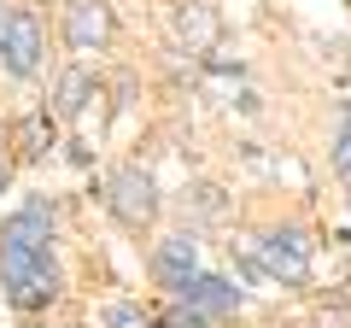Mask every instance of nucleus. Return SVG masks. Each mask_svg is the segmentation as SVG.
<instances>
[{"label":"nucleus","instance_id":"obj_1","mask_svg":"<svg viewBox=\"0 0 351 328\" xmlns=\"http://www.w3.org/2000/svg\"><path fill=\"white\" fill-rule=\"evenodd\" d=\"M0 293L12 311H47L59 299V264H53V205L29 200L0 223Z\"/></svg>","mask_w":351,"mask_h":328},{"label":"nucleus","instance_id":"obj_2","mask_svg":"<svg viewBox=\"0 0 351 328\" xmlns=\"http://www.w3.org/2000/svg\"><path fill=\"white\" fill-rule=\"evenodd\" d=\"M252 270H263L281 288H311V235L304 229H263V235L240 240Z\"/></svg>","mask_w":351,"mask_h":328},{"label":"nucleus","instance_id":"obj_3","mask_svg":"<svg viewBox=\"0 0 351 328\" xmlns=\"http://www.w3.org/2000/svg\"><path fill=\"white\" fill-rule=\"evenodd\" d=\"M158 182L141 170V164H117L112 176H106V211L117 217V229H129V235H147L152 223H158Z\"/></svg>","mask_w":351,"mask_h":328},{"label":"nucleus","instance_id":"obj_4","mask_svg":"<svg viewBox=\"0 0 351 328\" xmlns=\"http://www.w3.org/2000/svg\"><path fill=\"white\" fill-rule=\"evenodd\" d=\"M41 53H47V30L29 6H12L6 30H0V65L12 76H36L41 71Z\"/></svg>","mask_w":351,"mask_h":328},{"label":"nucleus","instance_id":"obj_5","mask_svg":"<svg viewBox=\"0 0 351 328\" xmlns=\"http://www.w3.org/2000/svg\"><path fill=\"white\" fill-rule=\"evenodd\" d=\"M152 281L158 288H170V293H182L193 276H205L199 270V240H193V229H176V235H164L158 246H152Z\"/></svg>","mask_w":351,"mask_h":328},{"label":"nucleus","instance_id":"obj_6","mask_svg":"<svg viewBox=\"0 0 351 328\" xmlns=\"http://www.w3.org/2000/svg\"><path fill=\"white\" fill-rule=\"evenodd\" d=\"M164 24H170V41L182 53H211L217 36H223V18H217L211 0H176Z\"/></svg>","mask_w":351,"mask_h":328},{"label":"nucleus","instance_id":"obj_7","mask_svg":"<svg viewBox=\"0 0 351 328\" xmlns=\"http://www.w3.org/2000/svg\"><path fill=\"white\" fill-rule=\"evenodd\" d=\"M176 305L193 311V316H205V323H228V316L246 305V293H240L234 281H223V276H193L188 288L176 293Z\"/></svg>","mask_w":351,"mask_h":328},{"label":"nucleus","instance_id":"obj_8","mask_svg":"<svg viewBox=\"0 0 351 328\" xmlns=\"http://www.w3.org/2000/svg\"><path fill=\"white\" fill-rule=\"evenodd\" d=\"M64 41H71V53H100L112 41V6L106 0H71L64 6Z\"/></svg>","mask_w":351,"mask_h":328},{"label":"nucleus","instance_id":"obj_9","mask_svg":"<svg viewBox=\"0 0 351 328\" xmlns=\"http://www.w3.org/2000/svg\"><path fill=\"white\" fill-rule=\"evenodd\" d=\"M88 100H100V82H94L88 65H71V71L59 76V89H53V117H59V124H76V117L88 112Z\"/></svg>","mask_w":351,"mask_h":328},{"label":"nucleus","instance_id":"obj_10","mask_svg":"<svg viewBox=\"0 0 351 328\" xmlns=\"http://www.w3.org/2000/svg\"><path fill=\"white\" fill-rule=\"evenodd\" d=\"M188 217H199V223H223L228 211H234V200H228L223 182H188Z\"/></svg>","mask_w":351,"mask_h":328},{"label":"nucleus","instance_id":"obj_11","mask_svg":"<svg viewBox=\"0 0 351 328\" xmlns=\"http://www.w3.org/2000/svg\"><path fill=\"white\" fill-rule=\"evenodd\" d=\"M94 328H158V311L141 299H112L94 311Z\"/></svg>","mask_w":351,"mask_h":328},{"label":"nucleus","instance_id":"obj_12","mask_svg":"<svg viewBox=\"0 0 351 328\" xmlns=\"http://www.w3.org/2000/svg\"><path fill=\"white\" fill-rule=\"evenodd\" d=\"M53 124H59V117L53 112H29V117H18V159H41V152L53 147Z\"/></svg>","mask_w":351,"mask_h":328},{"label":"nucleus","instance_id":"obj_13","mask_svg":"<svg viewBox=\"0 0 351 328\" xmlns=\"http://www.w3.org/2000/svg\"><path fill=\"white\" fill-rule=\"evenodd\" d=\"M328 164H334V176L351 182V112L334 124V141H328Z\"/></svg>","mask_w":351,"mask_h":328},{"label":"nucleus","instance_id":"obj_14","mask_svg":"<svg viewBox=\"0 0 351 328\" xmlns=\"http://www.w3.org/2000/svg\"><path fill=\"white\" fill-rule=\"evenodd\" d=\"M158 328H217V323H205V316H193V311H182V305H170V311L158 316Z\"/></svg>","mask_w":351,"mask_h":328},{"label":"nucleus","instance_id":"obj_15","mask_svg":"<svg viewBox=\"0 0 351 328\" xmlns=\"http://www.w3.org/2000/svg\"><path fill=\"white\" fill-rule=\"evenodd\" d=\"M322 305H328V311H351V281H339V288H322Z\"/></svg>","mask_w":351,"mask_h":328},{"label":"nucleus","instance_id":"obj_16","mask_svg":"<svg viewBox=\"0 0 351 328\" xmlns=\"http://www.w3.org/2000/svg\"><path fill=\"white\" fill-rule=\"evenodd\" d=\"M6 182H12V164H6V159H0V194H6Z\"/></svg>","mask_w":351,"mask_h":328},{"label":"nucleus","instance_id":"obj_17","mask_svg":"<svg viewBox=\"0 0 351 328\" xmlns=\"http://www.w3.org/2000/svg\"><path fill=\"white\" fill-rule=\"evenodd\" d=\"M6 18H12V0H0V30H6Z\"/></svg>","mask_w":351,"mask_h":328}]
</instances>
